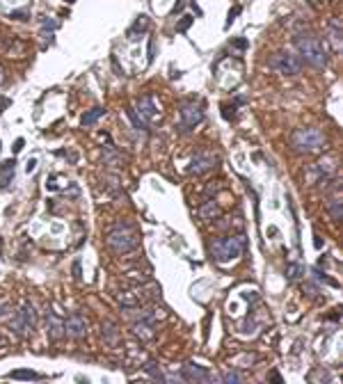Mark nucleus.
Listing matches in <instances>:
<instances>
[{
  "instance_id": "f257e3e1",
  "label": "nucleus",
  "mask_w": 343,
  "mask_h": 384,
  "mask_svg": "<svg viewBox=\"0 0 343 384\" xmlns=\"http://www.w3.org/2000/svg\"><path fill=\"white\" fill-rule=\"evenodd\" d=\"M295 46H297V50H300L297 57H300L302 62H306L309 67L323 69L325 64H327V50H325L323 41H320L318 37L309 35V32H306V35H297Z\"/></svg>"
},
{
  "instance_id": "f03ea898",
  "label": "nucleus",
  "mask_w": 343,
  "mask_h": 384,
  "mask_svg": "<svg viewBox=\"0 0 343 384\" xmlns=\"http://www.w3.org/2000/svg\"><path fill=\"white\" fill-rule=\"evenodd\" d=\"M242 251H245V236L242 233L224 236L210 242V259L217 263H231L238 256H242Z\"/></svg>"
},
{
  "instance_id": "7ed1b4c3",
  "label": "nucleus",
  "mask_w": 343,
  "mask_h": 384,
  "mask_svg": "<svg viewBox=\"0 0 343 384\" xmlns=\"http://www.w3.org/2000/svg\"><path fill=\"white\" fill-rule=\"evenodd\" d=\"M327 144L323 131L320 128H297L291 135V146L297 153H311V151H320Z\"/></svg>"
},
{
  "instance_id": "20e7f679",
  "label": "nucleus",
  "mask_w": 343,
  "mask_h": 384,
  "mask_svg": "<svg viewBox=\"0 0 343 384\" xmlns=\"http://www.w3.org/2000/svg\"><path fill=\"white\" fill-rule=\"evenodd\" d=\"M37 327V311L32 302H23V306L14 313L12 323H9V329H12L16 336H25V334H32V329Z\"/></svg>"
},
{
  "instance_id": "39448f33",
  "label": "nucleus",
  "mask_w": 343,
  "mask_h": 384,
  "mask_svg": "<svg viewBox=\"0 0 343 384\" xmlns=\"http://www.w3.org/2000/svg\"><path fill=\"white\" fill-rule=\"evenodd\" d=\"M108 247L112 251H117V254H126V251H131L133 247H135V236H133L131 227H126V224H117V227H112L108 231Z\"/></svg>"
},
{
  "instance_id": "423d86ee",
  "label": "nucleus",
  "mask_w": 343,
  "mask_h": 384,
  "mask_svg": "<svg viewBox=\"0 0 343 384\" xmlns=\"http://www.w3.org/2000/svg\"><path fill=\"white\" fill-rule=\"evenodd\" d=\"M268 67L274 73H282V76H297L302 71V59L293 53H274L270 57Z\"/></svg>"
},
{
  "instance_id": "0eeeda50",
  "label": "nucleus",
  "mask_w": 343,
  "mask_h": 384,
  "mask_svg": "<svg viewBox=\"0 0 343 384\" xmlns=\"http://www.w3.org/2000/svg\"><path fill=\"white\" fill-rule=\"evenodd\" d=\"M201 121H204V110H201L199 103H195V101L181 103V123H178V128H181L183 133H190L192 128L199 126Z\"/></svg>"
},
{
  "instance_id": "6e6552de",
  "label": "nucleus",
  "mask_w": 343,
  "mask_h": 384,
  "mask_svg": "<svg viewBox=\"0 0 343 384\" xmlns=\"http://www.w3.org/2000/svg\"><path fill=\"white\" fill-rule=\"evenodd\" d=\"M64 334L71 338H76V341H80V338L87 336V320L82 313H78V311H73V313H69V318L64 320Z\"/></svg>"
},
{
  "instance_id": "1a4fd4ad",
  "label": "nucleus",
  "mask_w": 343,
  "mask_h": 384,
  "mask_svg": "<svg viewBox=\"0 0 343 384\" xmlns=\"http://www.w3.org/2000/svg\"><path fill=\"white\" fill-rule=\"evenodd\" d=\"M215 163H217V155L208 153V151H199V153H195V158L190 160L188 172L190 174H206L215 167Z\"/></svg>"
},
{
  "instance_id": "9d476101",
  "label": "nucleus",
  "mask_w": 343,
  "mask_h": 384,
  "mask_svg": "<svg viewBox=\"0 0 343 384\" xmlns=\"http://www.w3.org/2000/svg\"><path fill=\"white\" fill-rule=\"evenodd\" d=\"M135 112L140 114L142 119H144L146 123H151V121H155V119H160V112H158V108H155V101H153V96H142L140 101H137V105H135Z\"/></svg>"
},
{
  "instance_id": "9b49d317",
  "label": "nucleus",
  "mask_w": 343,
  "mask_h": 384,
  "mask_svg": "<svg viewBox=\"0 0 343 384\" xmlns=\"http://www.w3.org/2000/svg\"><path fill=\"white\" fill-rule=\"evenodd\" d=\"M181 379H185V382H210V373L204 368V366L199 364H185L181 370Z\"/></svg>"
},
{
  "instance_id": "f8f14e48",
  "label": "nucleus",
  "mask_w": 343,
  "mask_h": 384,
  "mask_svg": "<svg viewBox=\"0 0 343 384\" xmlns=\"http://www.w3.org/2000/svg\"><path fill=\"white\" fill-rule=\"evenodd\" d=\"M46 334H48V338H53V341L64 336V320L50 309H46Z\"/></svg>"
},
{
  "instance_id": "ddd939ff",
  "label": "nucleus",
  "mask_w": 343,
  "mask_h": 384,
  "mask_svg": "<svg viewBox=\"0 0 343 384\" xmlns=\"http://www.w3.org/2000/svg\"><path fill=\"white\" fill-rule=\"evenodd\" d=\"M327 39H329V44H332V48L338 53V50H341V21H338V18H332V21H329Z\"/></svg>"
},
{
  "instance_id": "4468645a",
  "label": "nucleus",
  "mask_w": 343,
  "mask_h": 384,
  "mask_svg": "<svg viewBox=\"0 0 343 384\" xmlns=\"http://www.w3.org/2000/svg\"><path fill=\"white\" fill-rule=\"evenodd\" d=\"M199 217L206 219V222H210V219H217V217H220V206H217V201H213V199L206 201V204L199 208Z\"/></svg>"
},
{
  "instance_id": "2eb2a0df",
  "label": "nucleus",
  "mask_w": 343,
  "mask_h": 384,
  "mask_svg": "<svg viewBox=\"0 0 343 384\" xmlns=\"http://www.w3.org/2000/svg\"><path fill=\"white\" fill-rule=\"evenodd\" d=\"M101 336H103V341L105 343H117V338H119V329H117V325L114 323H110V320H105V323H101Z\"/></svg>"
},
{
  "instance_id": "dca6fc26",
  "label": "nucleus",
  "mask_w": 343,
  "mask_h": 384,
  "mask_svg": "<svg viewBox=\"0 0 343 384\" xmlns=\"http://www.w3.org/2000/svg\"><path fill=\"white\" fill-rule=\"evenodd\" d=\"M146 27H149V18H146V16H137V21L133 23V27L126 32L128 41L140 39V37H137V35H142V32H146Z\"/></svg>"
},
{
  "instance_id": "f3484780",
  "label": "nucleus",
  "mask_w": 343,
  "mask_h": 384,
  "mask_svg": "<svg viewBox=\"0 0 343 384\" xmlns=\"http://www.w3.org/2000/svg\"><path fill=\"white\" fill-rule=\"evenodd\" d=\"M327 210L332 215V219H341L343 217V210H341V192H334L332 197L327 199Z\"/></svg>"
},
{
  "instance_id": "a211bd4d",
  "label": "nucleus",
  "mask_w": 343,
  "mask_h": 384,
  "mask_svg": "<svg viewBox=\"0 0 343 384\" xmlns=\"http://www.w3.org/2000/svg\"><path fill=\"white\" fill-rule=\"evenodd\" d=\"M133 329H135V334L142 341H149V338L153 336V323H146V320H135Z\"/></svg>"
},
{
  "instance_id": "6ab92c4d",
  "label": "nucleus",
  "mask_w": 343,
  "mask_h": 384,
  "mask_svg": "<svg viewBox=\"0 0 343 384\" xmlns=\"http://www.w3.org/2000/svg\"><path fill=\"white\" fill-rule=\"evenodd\" d=\"M103 114H105V110H103V108H101V105H96V108L87 110V112H85V114H82L80 123H82V126H85V128H89V126H94V123H96V121H99V119H101V117H103Z\"/></svg>"
},
{
  "instance_id": "aec40b11",
  "label": "nucleus",
  "mask_w": 343,
  "mask_h": 384,
  "mask_svg": "<svg viewBox=\"0 0 343 384\" xmlns=\"http://www.w3.org/2000/svg\"><path fill=\"white\" fill-rule=\"evenodd\" d=\"M119 304H121L123 309H135V306H140V295L133 291H123V293H119Z\"/></svg>"
},
{
  "instance_id": "412c9836",
  "label": "nucleus",
  "mask_w": 343,
  "mask_h": 384,
  "mask_svg": "<svg viewBox=\"0 0 343 384\" xmlns=\"http://www.w3.org/2000/svg\"><path fill=\"white\" fill-rule=\"evenodd\" d=\"M121 163V155L112 149V146H105L103 149V165H110V167H117Z\"/></svg>"
},
{
  "instance_id": "4be33fe9",
  "label": "nucleus",
  "mask_w": 343,
  "mask_h": 384,
  "mask_svg": "<svg viewBox=\"0 0 343 384\" xmlns=\"http://www.w3.org/2000/svg\"><path fill=\"white\" fill-rule=\"evenodd\" d=\"M14 165H16L14 160H5L3 167H0V172H3V178H0V183H3V185H7V183L14 178Z\"/></svg>"
},
{
  "instance_id": "5701e85b",
  "label": "nucleus",
  "mask_w": 343,
  "mask_h": 384,
  "mask_svg": "<svg viewBox=\"0 0 343 384\" xmlns=\"http://www.w3.org/2000/svg\"><path fill=\"white\" fill-rule=\"evenodd\" d=\"M126 114H128V117H131L133 126H135V128H137V131H146V126H149V123H146V121H144V119H142V117H140V114H137V112H135V110H133V108H128V110H126Z\"/></svg>"
},
{
  "instance_id": "b1692460",
  "label": "nucleus",
  "mask_w": 343,
  "mask_h": 384,
  "mask_svg": "<svg viewBox=\"0 0 343 384\" xmlns=\"http://www.w3.org/2000/svg\"><path fill=\"white\" fill-rule=\"evenodd\" d=\"M302 272H304V268H302L300 263H288L286 265V279H288V281H295Z\"/></svg>"
},
{
  "instance_id": "393cba45",
  "label": "nucleus",
  "mask_w": 343,
  "mask_h": 384,
  "mask_svg": "<svg viewBox=\"0 0 343 384\" xmlns=\"http://www.w3.org/2000/svg\"><path fill=\"white\" fill-rule=\"evenodd\" d=\"M9 377L12 379H41V375H37L35 370H12Z\"/></svg>"
},
{
  "instance_id": "a878e982",
  "label": "nucleus",
  "mask_w": 343,
  "mask_h": 384,
  "mask_svg": "<svg viewBox=\"0 0 343 384\" xmlns=\"http://www.w3.org/2000/svg\"><path fill=\"white\" fill-rule=\"evenodd\" d=\"M144 370H146V373H149V375H151V377H153V379H167V377H165L163 373H160V368H158V366L153 364V361H149V364L144 366Z\"/></svg>"
},
{
  "instance_id": "bb28decb",
  "label": "nucleus",
  "mask_w": 343,
  "mask_h": 384,
  "mask_svg": "<svg viewBox=\"0 0 343 384\" xmlns=\"http://www.w3.org/2000/svg\"><path fill=\"white\" fill-rule=\"evenodd\" d=\"M39 23H41V27H44V30H50V32L57 30V27H59V23L55 21V18H50V16H41V18H39Z\"/></svg>"
},
{
  "instance_id": "cd10ccee",
  "label": "nucleus",
  "mask_w": 343,
  "mask_h": 384,
  "mask_svg": "<svg viewBox=\"0 0 343 384\" xmlns=\"http://www.w3.org/2000/svg\"><path fill=\"white\" fill-rule=\"evenodd\" d=\"M222 382L231 384V382H242V375L236 373V370H227V373H222Z\"/></svg>"
},
{
  "instance_id": "c85d7f7f",
  "label": "nucleus",
  "mask_w": 343,
  "mask_h": 384,
  "mask_svg": "<svg viewBox=\"0 0 343 384\" xmlns=\"http://www.w3.org/2000/svg\"><path fill=\"white\" fill-rule=\"evenodd\" d=\"M192 21H195V18H190V16H183V18H181V21H178L176 30H178V32H185V30H188V27H190V23H192Z\"/></svg>"
},
{
  "instance_id": "c756f323",
  "label": "nucleus",
  "mask_w": 343,
  "mask_h": 384,
  "mask_svg": "<svg viewBox=\"0 0 343 384\" xmlns=\"http://www.w3.org/2000/svg\"><path fill=\"white\" fill-rule=\"evenodd\" d=\"M27 16H30V14H27L25 9H23V12H12V14H9V18H18V21H25Z\"/></svg>"
},
{
  "instance_id": "7c9ffc66",
  "label": "nucleus",
  "mask_w": 343,
  "mask_h": 384,
  "mask_svg": "<svg viewBox=\"0 0 343 384\" xmlns=\"http://www.w3.org/2000/svg\"><path fill=\"white\" fill-rule=\"evenodd\" d=\"M238 14H240V7H233L231 12H229V21H227V25H231V23L236 21V16H238Z\"/></svg>"
},
{
  "instance_id": "2f4dec72",
  "label": "nucleus",
  "mask_w": 343,
  "mask_h": 384,
  "mask_svg": "<svg viewBox=\"0 0 343 384\" xmlns=\"http://www.w3.org/2000/svg\"><path fill=\"white\" fill-rule=\"evenodd\" d=\"M9 311H12V306H9L7 302H0V318H3V315H7Z\"/></svg>"
},
{
  "instance_id": "473e14b6",
  "label": "nucleus",
  "mask_w": 343,
  "mask_h": 384,
  "mask_svg": "<svg viewBox=\"0 0 343 384\" xmlns=\"http://www.w3.org/2000/svg\"><path fill=\"white\" fill-rule=\"evenodd\" d=\"M233 46H236V48H240V50H245L247 48V39H236V41H233Z\"/></svg>"
},
{
  "instance_id": "72a5a7b5",
  "label": "nucleus",
  "mask_w": 343,
  "mask_h": 384,
  "mask_svg": "<svg viewBox=\"0 0 343 384\" xmlns=\"http://www.w3.org/2000/svg\"><path fill=\"white\" fill-rule=\"evenodd\" d=\"M9 103H12V101H9V99H5V96H0V114L5 112V108H7Z\"/></svg>"
},
{
  "instance_id": "f704fd0d",
  "label": "nucleus",
  "mask_w": 343,
  "mask_h": 384,
  "mask_svg": "<svg viewBox=\"0 0 343 384\" xmlns=\"http://www.w3.org/2000/svg\"><path fill=\"white\" fill-rule=\"evenodd\" d=\"M23 144H25V142H23V140H21V137H18V140H16V142H14V153H18V151H21V149H23Z\"/></svg>"
},
{
  "instance_id": "c9c22d12",
  "label": "nucleus",
  "mask_w": 343,
  "mask_h": 384,
  "mask_svg": "<svg viewBox=\"0 0 343 384\" xmlns=\"http://www.w3.org/2000/svg\"><path fill=\"white\" fill-rule=\"evenodd\" d=\"M73 274H76V279H80V263H73Z\"/></svg>"
},
{
  "instance_id": "e433bc0d",
  "label": "nucleus",
  "mask_w": 343,
  "mask_h": 384,
  "mask_svg": "<svg viewBox=\"0 0 343 384\" xmlns=\"http://www.w3.org/2000/svg\"><path fill=\"white\" fill-rule=\"evenodd\" d=\"M149 62H153V39L149 41Z\"/></svg>"
},
{
  "instance_id": "4c0bfd02",
  "label": "nucleus",
  "mask_w": 343,
  "mask_h": 384,
  "mask_svg": "<svg viewBox=\"0 0 343 384\" xmlns=\"http://www.w3.org/2000/svg\"><path fill=\"white\" fill-rule=\"evenodd\" d=\"M3 80H5V76H3V69H0V85H3Z\"/></svg>"
},
{
  "instance_id": "58836bf2",
  "label": "nucleus",
  "mask_w": 343,
  "mask_h": 384,
  "mask_svg": "<svg viewBox=\"0 0 343 384\" xmlns=\"http://www.w3.org/2000/svg\"><path fill=\"white\" fill-rule=\"evenodd\" d=\"M67 3H76V0H67Z\"/></svg>"
},
{
  "instance_id": "ea45409f",
  "label": "nucleus",
  "mask_w": 343,
  "mask_h": 384,
  "mask_svg": "<svg viewBox=\"0 0 343 384\" xmlns=\"http://www.w3.org/2000/svg\"><path fill=\"white\" fill-rule=\"evenodd\" d=\"M0 247H3V238H0Z\"/></svg>"
},
{
  "instance_id": "a19ab883",
  "label": "nucleus",
  "mask_w": 343,
  "mask_h": 384,
  "mask_svg": "<svg viewBox=\"0 0 343 384\" xmlns=\"http://www.w3.org/2000/svg\"><path fill=\"white\" fill-rule=\"evenodd\" d=\"M0 151H3V146H0Z\"/></svg>"
}]
</instances>
